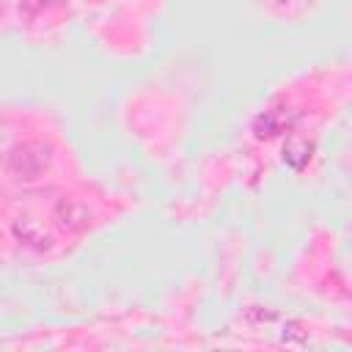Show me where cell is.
<instances>
[{"instance_id":"3","label":"cell","mask_w":352,"mask_h":352,"mask_svg":"<svg viewBox=\"0 0 352 352\" xmlns=\"http://www.w3.org/2000/svg\"><path fill=\"white\" fill-rule=\"evenodd\" d=\"M294 121H297V116H294L292 110H286V107H272V110H264V113L256 116V121H253V135H256L258 140H270V138H275V135L289 132V129L294 126Z\"/></svg>"},{"instance_id":"5","label":"cell","mask_w":352,"mask_h":352,"mask_svg":"<svg viewBox=\"0 0 352 352\" xmlns=\"http://www.w3.org/2000/svg\"><path fill=\"white\" fill-rule=\"evenodd\" d=\"M311 154H314V143H308L305 138H289L283 146V162L292 170H302L311 162Z\"/></svg>"},{"instance_id":"2","label":"cell","mask_w":352,"mask_h":352,"mask_svg":"<svg viewBox=\"0 0 352 352\" xmlns=\"http://www.w3.org/2000/svg\"><path fill=\"white\" fill-rule=\"evenodd\" d=\"M55 223H58V228H63L69 234H77V231H85L94 223V212L80 198H60L55 204Z\"/></svg>"},{"instance_id":"1","label":"cell","mask_w":352,"mask_h":352,"mask_svg":"<svg viewBox=\"0 0 352 352\" xmlns=\"http://www.w3.org/2000/svg\"><path fill=\"white\" fill-rule=\"evenodd\" d=\"M50 165V148L44 143H19L8 151V170L16 179H36Z\"/></svg>"},{"instance_id":"6","label":"cell","mask_w":352,"mask_h":352,"mask_svg":"<svg viewBox=\"0 0 352 352\" xmlns=\"http://www.w3.org/2000/svg\"><path fill=\"white\" fill-rule=\"evenodd\" d=\"M60 0H25V14H38V11H44V8H52V6H58Z\"/></svg>"},{"instance_id":"4","label":"cell","mask_w":352,"mask_h":352,"mask_svg":"<svg viewBox=\"0 0 352 352\" xmlns=\"http://www.w3.org/2000/svg\"><path fill=\"white\" fill-rule=\"evenodd\" d=\"M14 236L28 245V248H36V250H50L52 248V236L44 231V226L38 220H30V217H19L14 226H11Z\"/></svg>"}]
</instances>
